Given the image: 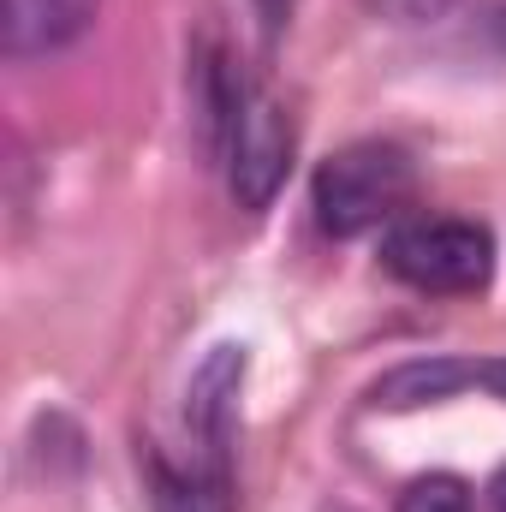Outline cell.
Returning <instances> with one entry per match:
<instances>
[{"label": "cell", "instance_id": "1", "mask_svg": "<svg viewBox=\"0 0 506 512\" xmlns=\"http://www.w3.org/2000/svg\"><path fill=\"white\" fill-rule=\"evenodd\" d=\"M411 155L399 143H381V137H364V143H346L334 149L322 167H316V185H310V203H316V221L322 233L334 239H364V233H387L399 221V209L411 203Z\"/></svg>", "mask_w": 506, "mask_h": 512}, {"label": "cell", "instance_id": "2", "mask_svg": "<svg viewBox=\"0 0 506 512\" xmlns=\"http://www.w3.org/2000/svg\"><path fill=\"white\" fill-rule=\"evenodd\" d=\"M381 268L417 292L465 298V292L489 286L495 239H489V227L459 221V215H399L381 233Z\"/></svg>", "mask_w": 506, "mask_h": 512}, {"label": "cell", "instance_id": "3", "mask_svg": "<svg viewBox=\"0 0 506 512\" xmlns=\"http://www.w3.org/2000/svg\"><path fill=\"white\" fill-rule=\"evenodd\" d=\"M227 167H233V197L245 209L274 203V191L286 185V167H292V120L280 114V102L245 96L239 126L227 137Z\"/></svg>", "mask_w": 506, "mask_h": 512}, {"label": "cell", "instance_id": "4", "mask_svg": "<svg viewBox=\"0 0 506 512\" xmlns=\"http://www.w3.org/2000/svg\"><path fill=\"white\" fill-rule=\"evenodd\" d=\"M465 387H483L506 399V358H417V364H399L370 387V405L381 411H411V405H435L447 393H465Z\"/></svg>", "mask_w": 506, "mask_h": 512}, {"label": "cell", "instance_id": "5", "mask_svg": "<svg viewBox=\"0 0 506 512\" xmlns=\"http://www.w3.org/2000/svg\"><path fill=\"white\" fill-rule=\"evenodd\" d=\"M102 0H0V36L12 60H42L72 48L96 24Z\"/></svg>", "mask_w": 506, "mask_h": 512}, {"label": "cell", "instance_id": "6", "mask_svg": "<svg viewBox=\"0 0 506 512\" xmlns=\"http://www.w3.org/2000/svg\"><path fill=\"white\" fill-rule=\"evenodd\" d=\"M239 376H245V346H215V358L191 376V399H185V417L203 435V453L215 471H227V423H233Z\"/></svg>", "mask_w": 506, "mask_h": 512}, {"label": "cell", "instance_id": "7", "mask_svg": "<svg viewBox=\"0 0 506 512\" xmlns=\"http://www.w3.org/2000/svg\"><path fill=\"white\" fill-rule=\"evenodd\" d=\"M149 501L155 512H227V477L221 471H179L161 453H149Z\"/></svg>", "mask_w": 506, "mask_h": 512}, {"label": "cell", "instance_id": "8", "mask_svg": "<svg viewBox=\"0 0 506 512\" xmlns=\"http://www.w3.org/2000/svg\"><path fill=\"white\" fill-rule=\"evenodd\" d=\"M399 512H477V489L453 471H429L399 489Z\"/></svg>", "mask_w": 506, "mask_h": 512}, {"label": "cell", "instance_id": "9", "mask_svg": "<svg viewBox=\"0 0 506 512\" xmlns=\"http://www.w3.org/2000/svg\"><path fill=\"white\" fill-rule=\"evenodd\" d=\"M370 12H387V18H399V24H423V18H441L453 0H364Z\"/></svg>", "mask_w": 506, "mask_h": 512}, {"label": "cell", "instance_id": "10", "mask_svg": "<svg viewBox=\"0 0 506 512\" xmlns=\"http://www.w3.org/2000/svg\"><path fill=\"white\" fill-rule=\"evenodd\" d=\"M256 12H262V24H268V30H280V24H286V12H292V0H256Z\"/></svg>", "mask_w": 506, "mask_h": 512}, {"label": "cell", "instance_id": "11", "mask_svg": "<svg viewBox=\"0 0 506 512\" xmlns=\"http://www.w3.org/2000/svg\"><path fill=\"white\" fill-rule=\"evenodd\" d=\"M483 495H489V512H506V465L489 477V489H483Z\"/></svg>", "mask_w": 506, "mask_h": 512}]
</instances>
